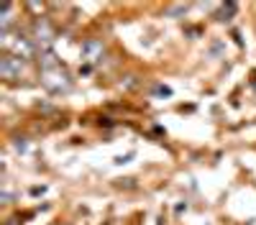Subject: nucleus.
Returning a JSON list of instances; mask_svg holds the SVG:
<instances>
[{
    "instance_id": "obj_5",
    "label": "nucleus",
    "mask_w": 256,
    "mask_h": 225,
    "mask_svg": "<svg viewBox=\"0 0 256 225\" xmlns=\"http://www.w3.org/2000/svg\"><path fill=\"white\" fill-rule=\"evenodd\" d=\"M13 5H3V31H8L10 28V23H13Z\"/></svg>"
},
{
    "instance_id": "obj_3",
    "label": "nucleus",
    "mask_w": 256,
    "mask_h": 225,
    "mask_svg": "<svg viewBox=\"0 0 256 225\" xmlns=\"http://www.w3.org/2000/svg\"><path fill=\"white\" fill-rule=\"evenodd\" d=\"M24 69H26V64L20 56H3V61H0V74L6 79H18L24 74Z\"/></svg>"
},
{
    "instance_id": "obj_1",
    "label": "nucleus",
    "mask_w": 256,
    "mask_h": 225,
    "mask_svg": "<svg viewBox=\"0 0 256 225\" xmlns=\"http://www.w3.org/2000/svg\"><path fill=\"white\" fill-rule=\"evenodd\" d=\"M41 85H44L46 90H52V92H70L72 90V79L62 67H56V69H44L41 72Z\"/></svg>"
},
{
    "instance_id": "obj_4",
    "label": "nucleus",
    "mask_w": 256,
    "mask_h": 225,
    "mask_svg": "<svg viewBox=\"0 0 256 225\" xmlns=\"http://www.w3.org/2000/svg\"><path fill=\"white\" fill-rule=\"evenodd\" d=\"M100 54H102V41H84L82 44V59L95 61Z\"/></svg>"
},
{
    "instance_id": "obj_2",
    "label": "nucleus",
    "mask_w": 256,
    "mask_h": 225,
    "mask_svg": "<svg viewBox=\"0 0 256 225\" xmlns=\"http://www.w3.org/2000/svg\"><path fill=\"white\" fill-rule=\"evenodd\" d=\"M52 26L46 23L44 18H38L36 23H34V33H31V41H34V46H38V49H46L49 44H52Z\"/></svg>"
}]
</instances>
